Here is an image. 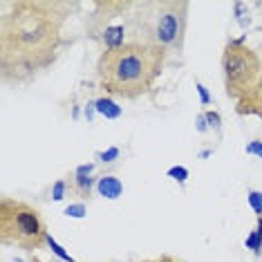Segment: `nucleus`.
I'll use <instances>...</instances> for the list:
<instances>
[{
	"mask_svg": "<svg viewBox=\"0 0 262 262\" xmlns=\"http://www.w3.org/2000/svg\"><path fill=\"white\" fill-rule=\"evenodd\" d=\"M204 115H206V121H208V128H211V130H220V128H222V117H220V112L206 110Z\"/></svg>",
	"mask_w": 262,
	"mask_h": 262,
	"instance_id": "a211bd4d",
	"label": "nucleus"
},
{
	"mask_svg": "<svg viewBox=\"0 0 262 262\" xmlns=\"http://www.w3.org/2000/svg\"><path fill=\"white\" fill-rule=\"evenodd\" d=\"M188 20V3H157L152 14V27L148 40L162 45L168 50H182L184 45V32H186Z\"/></svg>",
	"mask_w": 262,
	"mask_h": 262,
	"instance_id": "39448f33",
	"label": "nucleus"
},
{
	"mask_svg": "<svg viewBox=\"0 0 262 262\" xmlns=\"http://www.w3.org/2000/svg\"><path fill=\"white\" fill-rule=\"evenodd\" d=\"M166 175H168L170 180L184 184V182L188 180V168H184V166H172V168H168V172H166Z\"/></svg>",
	"mask_w": 262,
	"mask_h": 262,
	"instance_id": "dca6fc26",
	"label": "nucleus"
},
{
	"mask_svg": "<svg viewBox=\"0 0 262 262\" xmlns=\"http://www.w3.org/2000/svg\"><path fill=\"white\" fill-rule=\"evenodd\" d=\"M247 200H249V206H251V211L258 217H262V193H260V190H249Z\"/></svg>",
	"mask_w": 262,
	"mask_h": 262,
	"instance_id": "ddd939ff",
	"label": "nucleus"
},
{
	"mask_svg": "<svg viewBox=\"0 0 262 262\" xmlns=\"http://www.w3.org/2000/svg\"><path fill=\"white\" fill-rule=\"evenodd\" d=\"M74 3L3 0L0 5V74L27 83L52 68L63 45V25Z\"/></svg>",
	"mask_w": 262,
	"mask_h": 262,
	"instance_id": "f257e3e1",
	"label": "nucleus"
},
{
	"mask_svg": "<svg viewBox=\"0 0 262 262\" xmlns=\"http://www.w3.org/2000/svg\"><path fill=\"white\" fill-rule=\"evenodd\" d=\"M222 74L226 97L237 103L258 83L262 74V58L244 43V38H231L222 52Z\"/></svg>",
	"mask_w": 262,
	"mask_h": 262,
	"instance_id": "20e7f679",
	"label": "nucleus"
},
{
	"mask_svg": "<svg viewBox=\"0 0 262 262\" xmlns=\"http://www.w3.org/2000/svg\"><path fill=\"white\" fill-rule=\"evenodd\" d=\"M65 215L68 217H74V220H83L88 215V208L83 202H79V204H70L68 208H65Z\"/></svg>",
	"mask_w": 262,
	"mask_h": 262,
	"instance_id": "4468645a",
	"label": "nucleus"
},
{
	"mask_svg": "<svg viewBox=\"0 0 262 262\" xmlns=\"http://www.w3.org/2000/svg\"><path fill=\"white\" fill-rule=\"evenodd\" d=\"M47 224L40 211L27 202L3 195L0 200V244H14L25 251H34L47 244Z\"/></svg>",
	"mask_w": 262,
	"mask_h": 262,
	"instance_id": "7ed1b4c3",
	"label": "nucleus"
},
{
	"mask_svg": "<svg viewBox=\"0 0 262 262\" xmlns=\"http://www.w3.org/2000/svg\"><path fill=\"white\" fill-rule=\"evenodd\" d=\"M146 262H180V260L170 258V255H159V258H155V260H146Z\"/></svg>",
	"mask_w": 262,
	"mask_h": 262,
	"instance_id": "5701e85b",
	"label": "nucleus"
},
{
	"mask_svg": "<svg viewBox=\"0 0 262 262\" xmlns=\"http://www.w3.org/2000/svg\"><path fill=\"white\" fill-rule=\"evenodd\" d=\"M94 105H97V112L101 117H105V119H119L121 117V105H117V101L112 99V97H101L94 101Z\"/></svg>",
	"mask_w": 262,
	"mask_h": 262,
	"instance_id": "1a4fd4ad",
	"label": "nucleus"
},
{
	"mask_svg": "<svg viewBox=\"0 0 262 262\" xmlns=\"http://www.w3.org/2000/svg\"><path fill=\"white\" fill-rule=\"evenodd\" d=\"M97 193L105 200H119L123 195V182L115 175H103L97 182Z\"/></svg>",
	"mask_w": 262,
	"mask_h": 262,
	"instance_id": "6e6552de",
	"label": "nucleus"
},
{
	"mask_svg": "<svg viewBox=\"0 0 262 262\" xmlns=\"http://www.w3.org/2000/svg\"><path fill=\"white\" fill-rule=\"evenodd\" d=\"M235 112L240 117H258L262 119V74L258 83L253 85V90L249 94H244V97L235 103Z\"/></svg>",
	"mask_w": 262,
	"mask_h": 262,
	"instance_id": "423d86ee",
	"label": "nucleus"
},
{
	"mask_svg": "<svg viewBox=\"0 0 262 262\" xmlns=\"http://www.w3.org/2000/svg\"><path fill=\"white\" fill-rule=\"evenodd\" d=\"M244 244H247V249H251L255 255L262 253V217H258V224H255V229L247 235Z\"/></svg>",
	"mask_w": 262,
	"mask_h": 262,
	"instance_id": "9b49d317",
	"label": "nucleus"
},
{
	"mask_svg": "<svg viewBox=\"0 0 262 262\" xmlns=\"http://www.w3.org/2000/svg\"><path fill=\"white\" fill-rule=\"evenodd\" d=\"M195 128H198V133H206V130H208V121H206L204 112H200V115L195 117Z\"/></svg>",
	"mask_w": 262,
	"mask_h": 262,
	"instance_id": "4be33fe9",
	"label": "nucleus"
},
{
	"mask_svg": "<svg viewBox=\"0 0 262 262\" xmlns=\"http://www.w3.org/2000/svg\"><path fill=\"white\" fill-rule=\"evenodd\" d=\"M47 247H50L52 249V253H54L56 255V258H61L63 262H74V258H72V255H70L68 251H65V249L61 247V244H58L56 240H54V237H47Z\"/></svg>",
	"mask_w": 262,
	"mask_h": 262,
	"instance_id": "f8f14e48",
	"label": "nucleus"
},
{
	"mask_svg": "<svg viewBox=\"0 0 262 262\" xmlns=\"http://www.w3.org/2000/svg\"><path fill=\"white\" fill-rule=\"evenodd\" d=\"M233 9H235V20L240 23L242 27H249V25H251V18H247V16H249V14H247V5H244V3H235Z\"/></svg>",
	"mask_w": 262,
	"mask_h": 262,
	"instance_id": "2eb2a0df",
	"label": "nucleus"
},
{
	"mask_svg": "<svg viewBox=\"0 0 262 262\" xmlns=\"http://www.w3.org/2000/svg\"><path fill=\"white\" fill-rule=\"evenodd\" d=\"M195 90H198V94H200V101H202V105H208L211 103V97H208V90L202 83H195Z\"/></svg>",
	"mask_w": 262,
	"mask_h": 262,
	"instance_id": "412c9836",
	"label": "nucleus"
},
{
	"mask_svg": "<svg viewBox=\"0 0 262 262\" xmlns=\"http://www.w3.org/2000/svg\"><path fill=\"white\" fill-rule=\"evenodd\" d=\"M65 193H68V182L65 180H58L54 186H52V200L54 202H61L65 198Z\"/></svg>",
	"mask_w": 262,
	"mask_h": 262,
	"instance_id": "f3484780",
	"label": "nucleus"
},
{
	"mask_svg": "<svg viewBox=\"0 0 262 262\" xmlns=\"http://www.w3.org/2000/svg\"><path fill=\"white\" fill-rule=\"evenodd\" d=\"M168 52L152 40H128L115 50H103L97 63L99 85L119 99H139L152 90L162 76Z\"/></svg>",
	"mask_w": 262,
	"mask_h": 262,
	"instance_id": "f03ea898",
	"label": "nucleus"
},
{
	"mask_svg": "<svg viewBox=\"0 0 262 262\" xmlns=\"http://www.w3.org/2000/svg\"><path fill=\"white\" fill-rule=\"evenodd\" d=\"M244 150H247L249 155H255V157H260V159H262V141H260V139H255V141H249Z\"/></svg>",
	"mask_w": 262,
	"mask_h": 262,
	"instance_id": "aec40b11",
	"label": "nucleus"
},
{
	"mask_svg": "<svg viewBox=\"0 0 262 262\" xmlns=\"http://www.w3.org/2000/svg\"><path fill=\"white\" fill-rule=\"evenodd\" d=\"M117 157H119V148H117V146L108 148V150H105V152H99V162H103V164H110V162H115Z\"/></svg>",
	"mask_w": 262,
	"mask_h": 262,
	"instance_id": "6ab92c4d",
	"label": "nucleus"
},
{
	"mask_svg": "<svg viewBox=\"0 0 262 262\" xmlns=\"http://www.w3.org/2000/svg\"><path fill=\"white\" fill-rule=\"evenodd\" d=\"M123 34L126 29L123 25H112L108 29H103V43H105V50H115V47H121L123 45Z\"/></svg>",
	"mask_w": 262,
	"mask_h": 262,
	"instance_id": "9d476101",
	"label": "nucleus"
},
{
	"mask_svg": "<svg viewBox=\"0 0 262 262\" xmlns=\"http://www.w3.org/2000/svg\"><path fill=\"white\" fill-rule=\"evenodd\" d=\"M94 164H81L76 166V170L72 172V188L74 193H79L81 198H90L92 186H97L99 180H94Z\"/></svg>",
	"mask_w": 262,
	"mask_h": 262,
	"instance_id": "0eeeda50",
	"label": "nucleus"
}]
</instances>
